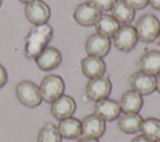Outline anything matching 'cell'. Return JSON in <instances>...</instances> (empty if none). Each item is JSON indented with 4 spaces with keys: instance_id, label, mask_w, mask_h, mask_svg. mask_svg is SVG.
Instances as JSON below:
<instances>
[{
    "instance_id": "20",
    "label": "cell",
    "mask_w": 160,
    "mask_h": 142,
    "mask_svg": "<svg viewBox=\"0 0 160 142\" xmlns=\"http://www.w3.org/2000/svg\"><path fill=\"white\" fill-rule=\"evenodd\" d=\"M110 12L120 25H129L135 17V10L125 0H116Z\"/></svg>"
},
{
    "instance_id": "25",
    "label": "cell",
    "mask_w": 160,
    "mask_h": 142,
    "mask_svg": "<svg viewBox=\"0 0 160 142\" xmlns=\"http://www.w3.org/2000/svg\"><path fill=\"white\" fill-rule=\"evenodd\" d=\"M135 11L136 10H142L145 9L148 5H149V1L148 0H125Z\"/></svg>"
},
{
    "instance_id": "9",
    "label": "cell",
    "mask_w": 160,
    "mask_h": 142,
    "mask_svg": "<svg viewBox=\"0 0 160 142\" xmlns=\"http://www.w3.org/2000/svg\"><path fill=\"white\" fill-rule=\"evenodd\" d=\"M130 88L139 92L141 96L151 95L156 91V76L149 75L142 71H135L129 77Z\"/></svg>"
},
{
    "instance_id": "2",
    "label": "cell",
    "mask_w": 160,
    "mask_h": 142,
    "mask_svg": "<svg viewBox=\"0 0 160 142\" xmlns=\"http://www.w3.org/2000/svg\"><path fill=\"white\" fill-rule=\"evenodd\" d=\"M134 27L136 30L139 41L144 44H150L156 40L160 32V20L152 14H145L138 19Z\"/></svg>"
},
{
    "instance_id": "17",
    "label": "cell",
    "mask_w": 160,
    "mask_h": 142,
    "mask_svg": "<svg viewBox=\"0 0 160 142\" xmlns=\"http://www.w3.org/2000/svg\"><path fill=\"white\" fill-rule=\"evenodd\" d=\"M119 105L122 113H139L142 108L144 98L139 92L130 88L121 95Z\"/></svg>"
},
{
    "instance_id": "13",
    "label": "cell",
    "mask_w": 160,
    "mask_h": 142,
    "mask_svg": "<svg viewBox=\"0 0 160 142\" xmlns=\"http://www.w3.org/2000/svg\"><path fill=\"white\" fill-rule=\"evenodd\" d=\"M94 113H96L105 122H111L119 118V116L121 115V110H120V105L118 101L108 97V98H102L95 102Z\"/></svg>"
},
{
    "instance_id": "33",
    "label": "cell",
    "mask_w": 160,
    "mask_h": 142,
    "mask_svg": "<svg viewBox=\"0 0 160 142\" xmlns=\"http://www.w3.org/2000/svg\"><path fill=\"white\" fill-rule=\"evenodd\" d=\"M1 4H2V0H0V6H1Z\"/></svg>"
},
{
    "instance_id": "23",
    "label": "cell",
    "mask_w": 160,
    "mask_h": 142,
    "mask_svg": "<svg viewBox=\"0 0 160 142\" xmlns=\"http://www.w3.org/2000/svg\"><path fill=\"white\" fill-rule=\"evenodd\" d=\"M38 142H62L58 126L51 122H46L38 133Z\"/></svg>"
},
{
    "instance_id": "8",
    "label": "cell",
    "mask_w": 160,
    "mask_h": 142,
    "mask_svg": "<svg viewBox=\"0 0 160 142\" xmlns=\"http://www.w3.org/2000/svg\"><path fill=\"white\" fill-rule=\"evenodd\" d=\"M101 14L102 12L91 1H84L75 7V10L72 12V19L80 26L89 27V26H94L96 24V21L99 20Z\"/></svg>"
},
{
    "instance_id": "16",
    "label": "cell",
    "mask_w": 160,
    "mask_h": 142,
    "mask_svg": "<svg viewBox=\"0 0 160 142\" xmlns=\"http://www.w3.org/2000/svg\"><path fill=\"white\" fill-rule=\"evenodd\" d=\"M138 66L140 71L146 72L152 76L160 73V51L159 50H148L138 60Z\"/></svg>"
},
{
    "instance_id": "32",
    "label": "cell",
    "mask_w": 160,
    "mask_h": 142,
    "mask_svg": "<svg viewBox=\"0 0 160 142\" xmlns=\"http://www.w3.org/2000/svg\"><path fill=\"white\" fill-rule=\"evenodd\" d=\"M20 2H22V4H28V2H30V1H32V0H19Z\"/></svg>"
},
{
    "instance_id": "21",
    "label": "cell",
    "mask_w": 160,
    "mask_h": 142,
    "mask_svg": "<svg viewBox=\"0 0 160 142\" xmlns=\"http://www.w3.org/2000/svg\"><path fill=\"white\" fill-rule=\"evenodd\" d=\"M94 26H95V30L98 34L111 39L114 36V34L118 31V29L120 27V24L111 15L101 14L99 20L96 21V24Z\"/></svg>"
},
{
    "instance_id": "31",
    "label": "cell",
    "mask_w": 160,
    "mask_h": 142,
    "mask_svg": "<svg viewBox=\"0 0 160 142\" xmlns=\"http://www.w3.org/2000/svg\"><path fill=\"white\" fill-rule=\"evenodd\" d=\"M155 41H156V44L160 46V32H159V35H158V37H156V40H155Z\"/></svg>"
},
{
    "instance_id": "11",
    "label": "cell",
    "mask_w": 160,
    "mask_h": 142,
    "mask_svg": "<svg viewBox=\"0 0 160 142\" xmlns=\"http://www.w3.org/2000/svg\"><path fill=\"white\" fill-rule=\"evenodd\" d=\"M34 61L41 71H51L60 66L62 61V55L59 49L54 46H48L38 55Z\"/></svg>"
},
{
    "instance_id": "27",
    "label": "cell",
    "mask_w": 160,
    "mask_h": 142,
    "mask_svg": "<svg viewBox=\"0 0 160 142\" xmlns=\"http://www.w3.org/2000/svg\"><path fill=\"white\" fill-rule=\"evenodd\" d=\"M130 142H155V141H151V140H149L148 137H145V136H142V135H138V136H135Z\"/></svg>"
},
{
    "instance_id": "26",
    "label": "cell",
    "mask_w": 160,
    "mask_h": 142,
    "mask_svg": "<svg viewBox=\"0 0 160 142\" xmlns=\"http://www.w3.org/2000/svg\"><path fill=\"white\" fill-rule=\"evenodd\" d=\"M6 83H8V71L0 64V88H2Z\"/></svg>"
},
{
    "instance_id": "1",
    "label": "cell",
    "mask_w": 160,
    "mask_h": 142,
    "mask_svg": "<svg viewBox=\"0 0 160 142\" xmlns=\"http://www.w3.org/2000/svg\"><path fill=\"white\" fill-rule=\"evenodd\" d=\"M52 35L54 30L48 22L42 25H36L30 29L24 40V54L26 59L35 60L38 55L45 47H48L49 42L52 39Z\"/></svg>"
},
{
    "instance_id": "12",
    "label": "cell",
    "mask_w": 160,
    "mask_h": 142,
    "mask_svg": "<svg viewBox=\"0 0 160 142\" xmlns=\"http://www.w3.org/2000/svg\"><path fill=\"white\" fill-rule=\"evenodd\" d=\"M76 111V102L75 100L69 95H61L59 98H56L54 102H51L50 112L51 115L58 120H65L68 117H71Z\"/></svg>"
},
{
    "instance_id": "19",
    "label": "cell",
    "mask_w": 160,
    "mask_h": 142,
    "mask_svg": "<svg viewBox=\"0 0 160 142\" xmlns=\"http://www.w3.org/2000/svg\"><path fill=\"white\" fill-rule=\"evenodd\" d=\"M142 117L139 113H122L118 118V127L126 135H135L140 132Z\"/></svg>"
},
{
    "instance_id": "4",
    "label": "cell",
    "mask_w": 160,
    "mask_h": 142,
    "mask_svg": "<svg viewBox=\"0 0 160 142\" xmlns=\"http://www.w3.org/2000/svg\"><path fill=\"white\" fill-rule=\"evenodd\" d=\"M39 88H40V95H41L42 101H45L48 103H51L56 98H59L61 95H64L65 82H64L61 76L51 73V75L45 76L41 80L40 85H39Z\"/></svg>"
},
{
    "instance_id": "28",
    "label": "cell",
    "mask_w": 160,
    "mask_h": 142,
    "mask_svg": "<svg viewBox=\"0 0 160 142\" xmlns=\"http://www.w3.org/2000/svg\"><path fill=\"white\" fill-rule=\"evenodd\" d=\"M76 142H100L99 138H94V137H86V136H82L81 138H79Z\"/></svg>"
},
{
    "instance_id": "14",
    "label": "cell",
    "mask_w": 160,
    "mask_h": 142,
    "mask_svg": "<svg viewBox=\"0 0 160 142\" xmlns=\"http://www.w3.org/2000/svg\"><path fill=\"white\" fill-rule=\"evenodd\" d=\"M80 69H81L82 75L90 80V78H96V77L104 76L106 72V64L101 57L88 55L81 59Z\"/></svg>"
},
{
    "instance_id": "15",
    "label": "cell",
    "mask_w": 160,
    "mask_h": 142,
    "mask_svg": "<svg viewBox=\"0 0 160 142\" xmlns=\"http://www.w3.org/2000/svg\"><path fill=\"white\" fill-rule=\"evenodd\" d=\"M81 131L82 136L100 138L106 131V122L100 118L96 113L86 115L81 120Z\"/></svg>"
},
{
    "instance_id": "18",
    "label": "cell",
    "mask_w": 160,
    "mask_h": 142,
    "mask_svg": "<svg viewBox=\"0 0 160 142\" xmlns=\"http://www.w3.org/2000/svg\"><path fill=\"white\" fill-rule=\"evenodd\" d=\"M58 130H59L61 137L66 138V140H75V138H79L80 136H82L81 120H79L74 116L59 121Z\"/></svg>"
},
{
    "instance_id": "5",
    "label": "cell",
    "mask_w": 160,
    "mask_h": 142,
    "mask_svg": "<svg viewBox=\"0 0 160 142\" xmlns=\"http://www.w3.org/2000/svg\"><path fill=\"white\" fill-rule=\"evenodd\" d=\"M112 83L108 76H100L96 78H90L85 86V95L90 101H100L108 98L111 93Z\"/></svg>"
},
{
    "instance_id": "3",
    "label": "cell",
    "mask_w": 160,
    "mask_h": 142,
    "mask_svg": "<svg viewBox=\"0 0 160 142\" xmlns=\"http://www.w3.org/2000/svg\"><path fill=\"white\" fill-rule=\"evenodd\" d=\"M15 95H16V98L19 100V102L28 108H35V107L40 106L42 102L39 86L30 80L20 81L16 85Z\"/></svg>"
},
{
    "instance_id": "10",
    "label": "cell",
    "mask_w": 160,
    "mask_h": 142,
    "mask_svg": "<svg viewBox=\"0 0 160 142\" xmlns=\"http://www.w3.org/2000/svg\"><path fill=\"white\" fill-rule=\"evenodd\" d=\"M111 49V40L98 32L91 34L85 41V51L90 56L105 57Z\"/></svg>"
},
{
    "instance_id": "29",
    "label": "cell",
    "mask_w": 160,
    "mask_h": 142,
    "mask_svg": "<svg viewBox=\"0 0 160 142\" xmlns=\"http://www.w3.org/2000/svg\"><path fill=\"white\" fill-rule=\"evenodd\" d=\"M148 1H149V5H150L152 9L160 11V0H148Z\"/></svg>"
},
{
    "instance_id": "22",
    "label": "cell",
    "mask_w": 160,
    "mask_h": 142,
    "mask_svg": "<svg viewBox=\"0 0 160 142\" xmlns=\"http://www.w3.org/2000/svg\"><path fill=\"white\" fill-rule=\"evenodd\" d=\"M140 132L142 136L148 137L149 140L159 142L160 141V120L155 117L142 118Z\"/></svg>"
},
{
    "instance_id": "24",
    "label": "cell",
    "mask_w": 160,
    "mask_h": 142,
    "mask_svg": "<svg viewBox=\"0 0 160 142\" xmlns=\"http://www.w3.org/2000/svg\"><path fill=\"white\" fill-rule=\"evenodd\" d=\"M101 12L102 11H110L116 0H90Z\"/></svg>"
},
{
    "instance_id": "6",
    "label": "cell",
    "mask_w": 160,
    "mask_h": 142,
    "mask_svg": "<svg viewBox=\"0 0 160 142\" xmlns=\"http://www.w3.org/2000/svg\"><path fill=\"white\" fill-rule=\"evenodd\" d=\"M111 39H112V44L115 49L121 52H130L139 41L136 30L130 24L120 25V27L118 29V31L114 34Z\"/></svg>"
},
{
    "instance_id": "7",
    "label": "cell",
    "mask_w": 160,
    "mask_h": 142,
    "mask_svg": "<svg viewBox=\"0 0 160 142\" xmlns=\"http://www.w3.org/2000/svg\"><path fill=\"white\" fill-rule=\"evenodd\" d=\"M24 14L25 17L30 24L34 26L36 25H42L46 24L51 16V10L50 6L42 1V0H32L28 4H25L24 7Z\"/></svg>"
},
{
    "instance_id": "30",
    "label": "cell",
    "mask_w": 160,
    "mask_h": 142,
    "mask_svg": "<svg viewBox=\"0 0 160 142\" xmlns=\"http://www.w3.org/2000/svg\"><path fill=\"white\" fill-rule=\"evenodd\" d=\"M156 91L160 93V73L156 76Z\"/></svg>"
}]
</instances>
